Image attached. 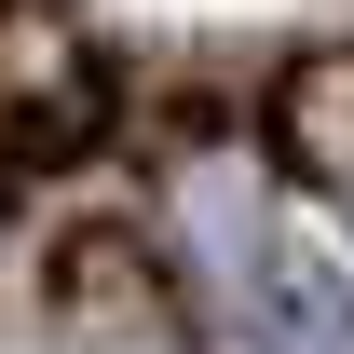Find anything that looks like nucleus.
<instances>
[{
  "label": "nucleus",
  "mask_w": 354,
  "mask_h": 354,
  "mask_svg": "<svg viewBox=\"0 0 354 354\" xmlns=\"http://www.w3.org/2000/svg\"><path fill=\"white\" fill-rule=\"evenodd\" d=\"M191 218L218 245V300H232V341L245 354H354V259H327L313 232L245 205L232 177L191 191Z\"/></svg>",
  "instance_id": "1"
},
{
  "label": "nucleus",
  "mask_w": 354,
  "mask_h": 354,
  "mask_svg": "<svg viewBox=\"0 0 354 354\" xmlns=\"http://www.w3.org/2000/svg\"><path fill=\"white\" fill-rule=\"evenodd\" d=\"M41 300H55V341L68 354H191L177 313H164L150 245H123V232H68L55 272H41Z\"/></svg>",
  "instance_id": "2"
}]
</instances>
